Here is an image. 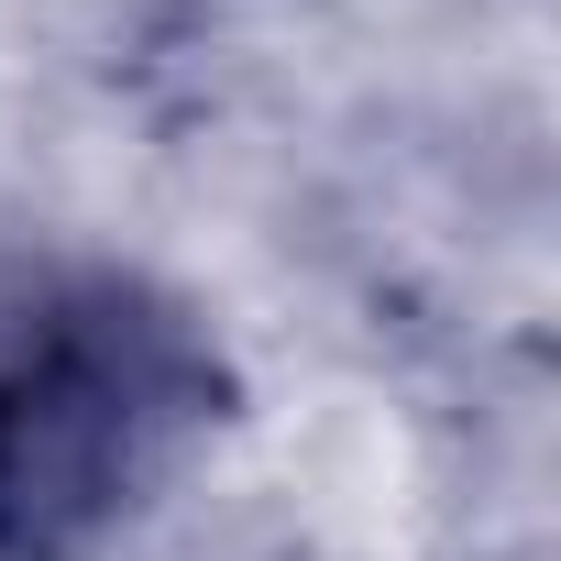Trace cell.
<instances>
[{
    "mask_svg": "<svg viewBox=\"0 0 561 561\" xmlns=\"http://www.w3.org/2000/svg\"><path fill=\"white\" fill-rule=\"evenodd\" d=\"M220 419L209 331L133 264H0V561L111 550Z\"/></svg>",
    "mask_w": 561,
    "mask_h": 561,
    "instance_id": "cell-1",
    "label": "cell"
}]
</instances>
